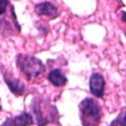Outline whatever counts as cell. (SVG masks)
<instances>
[{"mask_svg":"<svg viewBox=\"0 0 126 126\" xmlns=\"http://www.w3.org/2000/svg\"><path fill=\"white\" fill-rule=\"evenodd\" d=\"M78 107L81 123L84 126H94L99 123L102 116V108L96 99L85 97Z\"/></svg>","mask_w":126,"mask_h":126,"instance_id":"cell-1","label":"cell"},{"mask_svg":"<svg viewBox=\"0 0 126 126\" xmlns=\"http://www.w3.org/2000/svg\"><path fill=\"white\" fill-rule=\"evenodd\" d=\"M16 65L22 75L29 81L37 78L45 70V66L40 59L29 54H18Z\"/></svg>","mask_w":126,"mask_h":126,"instance_id":"cell-2","label":"cell"},{"mask_svg":"<svg viewBox=\"0 0 126 126\" xmlns=\"http://www.w3.org/2000/svg\"><path fill=\"white\" fill-rule=\"evenodd\" d=\"M3 79H4V82L6 83L8 89L14 95L20 96L24 93H26L27 87H26L25 83L22 82L20 79L16 78L11 72L3 71Z\"/></svg>","mask_w":126,"mask_h":126,"instance_id":"cell-3","label":"cell"},{"mask_svg":"<svg viewBox=\"0 0 126 126\" xmlns=\"http://www.w3.org/2000/svg\"><path fill=\"white\" fill-rule=\"evenodd\" d=\"M89 87L90 92L93 95H94L97 98L103 97L105 90V79L102 76V74L98 72H94L90 77Z\"/></svg>","mask_w":126,"mask_h":126,"instance_id":"cell-4","label":"cell"},{"mask_svg":"<svg viewBox=\"0 0 126 126\" xmlns=\"http://www.w3.org/2000/svg\"><path fill=\"white\" fill-rule=\"evenodd\" d=\"M34 13L37 16H45L48 19H55L59 16L58 7L50 1H43L34 6Z\"/></svg>","mask_w":126,"mask_h":126,"instance_id":"cell-5","label":"cell"},{"mask_svg":"<svg viewBox=\"0 0 126 126\" xmlns=\"http://www.w3.org/2000/svg\"><path fill=\"white\" fill-rule=\"evenodd\" d=\"M34 124L33 115L27 111H23L17 116L6 118L2 123L3 126H14V125H32Z\"/></svg>","mask_w":126,"mask_h":126,"instance_id":"cell-6","label":"cell"},{"mask_svg":"<svg viewBox=\"0 0 126 126\" xmlns=\"http://www.w3.org/2000/svg\"><path fill=\"white\" fill-rule=\"evenodd\" d=\"M47 80L48 82L56 88H60L66 85L67 83V77L63 74V72L60 69H52L47 74Z\"/></svg>","mask_w":126,"mask_h":126,"instance_id":"cell-7","label":"cell"},{"mask_svg":"<svg viewBox=\"0 0 126 126\" xmlns=\"http://www.w3.org/2000/svg\"><path fill=\"white\" fill-rule=\"evenodd\" d=\"M125 108H123L121 110V112L118 114V116L110 122V125L113 126V125H118V126H125Z\"/></svg>","mask_w":126,"mask_h":126,"instance_id":"cell-8","label":"cell"},{"mask_svg":"<svg viewBox=\"0 0 126 126\" xmlns=\"http://www.w3.org/2000/svg\"><path fill=\"white\" fill-rule=\"evenodd\" d=\"M10 9H11V17H12V20H13V24H14V26H15V28H16V30L20 32H21V26L19 25V22H18V20H17V15H16V13H15V9H14V6L13 5H10Z\"/></svg>","mask_w":126,"mask_h":126,"instance_id":"cell-9","label":"cell"},{"mask_svg":"<svg viewBox=\"0 0 126 126\" xmlns=\"http://www.w3.org/2000/svg\"><path fill=\"white\" fill-rule=\"evenodd\" d=\"M10 5V0H0V16L4 15Z\"/></svg>","mask_w":126,"mask_h":126,"instance_id":"cell-10","label":"cell"},{"mask_svg":"<svg viewBox=\"0 0 126 126\" xmlns=\"http://www.w3.org/2000/svg\"><path fill=\"white\" fill-rule=\"evenodd\" d=\"M121 20H122V22L123 23H125L126 22V18H125V11H121Z\"/></svg>","mask_w":126,"mask_h":126,"instance_id":"cell-11","label":"cell"},{"mask_svg":"<svg viewBox=\"0 0 126 126\" xmlns=\"http://www.w3.org/2000/svg\"><path fill=\"white\" fill-rule=\"evenodd\" d=\"M1 110H2V107H1V105H0V111H1Z\"/></svg>","mask_w":126,"mask_h":126,"instance_id":"cell-12","label":"cell"}]
</instances>
